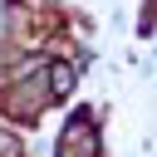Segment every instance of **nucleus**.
Returning <instances> with one entry per match:
<instances>
[{"label":"nucleus","mask_w":157,"mask_h":157,"mask_svg":"<svg viewBox=\"0 0 157 157\" xmlns=\"http://www.w3.org/2000/svg\"><path fill=\"white\" fill-rule=\"evenodd\" d=\"M88 118H74V128L64 132V152L59 157H93V128H83Z\"/></svg>","instance_id":"nucleus-1"},{"label":"nucleus","mask_w":157,"mask_h":157,"mask_svg":"<svg viewBox=\"0 0 157 157\" xmlns=\"http://www.w3.org/2000/svg\"><path fill=\"white\" fill-rule=\"evenodd\" d=\"M69 88H74V74H69V69H64V64H59V69H49V74H44V93H69Z\"/></svg>","instance_id":"nucleus-2"}]
</instances>
